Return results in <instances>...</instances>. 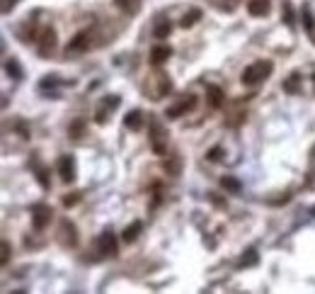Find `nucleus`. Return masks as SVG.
Instances as JSON below:
<instances>
[{"mask_svg":"<svg viewBox=\"0 0 315 294\" xmlns=\"http://www.w3.org/2000/svg\"><path fill=\"white\" fill-rule=\"evenodd\" d=\"M272 71H274V64L262 59V61H254V64H250V66L243 71L240 80H243V85H257V83L267 80V78L272 75Z\"/></svg>","mask_w":315,"mask_h":294,"instance_id":"1","label":"nucleus"},{"mask_svg":"<svg viewBox=\"0 0 315 294\" xmlns=\"http://www.w3.org/2000/svg\"><path fill=\"white\" fill-rule=\"evenodd\" d=\"M54 219V212H51V207H46V204H34L32 207V226L37 228V231H44L49 224Z\"/></svg>","mask_w":315,"mask_h":294,"instance_id":"2","label":"nucleus"},{"mask_svg":"<svg viewBox=\"0 0 315 294\" xmlns=\"http://www.w3.org/2000/svg\"><path fill=\"white\" fill-rule=\"evenodd\" d=\"M196 102H199V100H196V95H187V97H182L180 102L170 105L165 114H168L170 119H177V117H182V114H187V112H191V110L196 107Z\"/></svg>","mask_w":315,"mask_h":294,"instance_id":"3","label":"nucleus"},{"mask_svg":"<svg viewBox=\"0 0 315 294\" xmlns=\"http://www.w3.org/2000/svg\"><path fill=\"white\" fill-rule=\"evenodd\" d=\"M37 39H39V46H37V49H39V56H42V59H49L51 51L56 49V32H54L51 27H46V29L42 32V37H37Z\"/></svg>","mask_w":315,"mask_h":294,"instance_id":"4","label":"nucleus"},{"mask_svg":"<svg viewBox=\"0 0 315 294\" xmlns=\"http://www.w3.org/2000/svg\"><path fill=\"white\" fill-rule=\"evenodd\" d=\"M97 250H100V255H117V250H119V246H117V236L112 233V231H102L100 233V238H97Z\"/></svg>","mask_w":315,"mask_h":294,"instance_id":"5","label":"nucleus"},{"mask_svg":"<svg viewBox=\"0 0 315 294\" xmlns=\"http://www.w3.org/2000/svg\"><path fill=\"white\" fill-rule=\"evenodd\" d=\"M56 170H59V175H61L63 182H73L75 180V158L73 156H61L59 158V163H56Z\"/></svg>","mask_w":315,"mask_h":294,"instance_id":"6","label":"nucleus"},{"mask_svg":"<svg viewBox=\"0 0 315 294\" xmlns=\"http://www.w3.org/2000/svg\"><path fill=\"white\" fill-rule=\"evenodd\" d=\"M119 102H122V100H119L117 95H114V97H105V100L100 102V107H97V114H95V122H97V124H107V119L112 117L109 112H112L114 107H119Z\"/></svg>","mask_w":315,"mask_h":294,"instance_id":"7","label":"nucleus"},{"mask_svg":"<svg viewBox=\"0 0 315 294\" xmlns=\"http://www.w3.org/2000/svg\"><path fill=\"white\" fill-rule=\"evenodd\" d=\"M90 49V32H78L73 39H70V44L65 46V54L70 56V54H78V51H87Z\"/></svg>","mask_w":315,"mask_h":294,"instance_id":"8","label":"nucleus"},{"mask_svg":"<svg viewBox=\"0 0 315 294\" xmlns=\"http://www.w3.org/2000/svg\"><path fill=\"white\" fill-rule=\"evenodd\" d=\"M170 56H172V49H170V46H163V44H160V46H153V49H150V64H153V66H163Z\"/></svg>","mask_w":315,"mask_h":294,"instance_id":"9","label":"nucleus"},{"mask_svg":"<svg viewBox=\"0 0 315 294\" xmlns=\"http://www.w3.org/2000/svg\"><path fill=\"white\" fill-rule=\"evenodd\" d=\"M272 10V0H248V12L252 17H264Z\"/></svg>","mask_w":315,"mask_h":294,"instance_id":"10","label":"nucleus"},{"mask_svg":"<svg viewBox=\"0 0 315 294\" xmlns=\"http://www.w3.org/2000/svg\"><path fill=\"white\" fill-rule=\"evenodd\" d=\"M124 127L131 132H141L143 129V112L141 110H131L124 117Z\"/></svg>","mask_w":315,"mask_h":294,"instance_id":"11","label":"nucleus"},{"mask_svg":"<svg viewBox=\"0 0 315 294\" xmlns=\"http://www.w3.org/2000/svg\"><path fill=\"white\" fill-rule=\"evenodd\" d=\"M61 243L63 246H75L78 243V233H75V226L70 221L61 224Z\"/></svg>","mask_w":315,"mask_h":294,"instance_id":"12","label":"nucleus"},{"mask_svg":"<svg viewBox=\"0 0 315 294\" xmlns=\"http://www.w3.org/2000/svg\"><path fill=\"white\" fill-rule=\"evenodd\" d=\"M170 32H172V22L163 17V20H158V22H155L153 37H155V39H165V37H170Z\"/></svg>","mask_w":315,"mask_h":294,"instance_id":"13","label":"nucleus"},{"mask_svg":"<svg viewBox=\"0 0 315 294\" xmlns=\"http://www.w3.org/2000/svg\"><path fill=\"white\" fill-rule=\"evenodd\" d=\"M284 92L289 95H298L301 92V75L298 73H291L286 80H284Z\"/></svg>","mask_w":315,"mask_h":294,"instance_id":"14","label":"nucleus"},{"mask_svg":"<svg viewBox=\"0 0 315 294\" xmlns=\"http://www.w3.org/2000/svg\"><path fill=\"white\" fill-rule=\"evenodd\" d=\"M221 187H223L226 192H233V195H238V192L243 190L240 180H238V178H233V175H223V178H221Z\"/></svg>","mask_w":315,"mask_h":294,"instance_id":"15","label":"nucleus"},{"mask_svg":"<svg viewBox=\"0 0 315 294\" xmlns=\"http://www.w3.org/2000/svg\"><path fill=\"white\" fill-rule=\"evenodd\" d=\"M141 228H143V224L141 221H133L131 226H126L124 233H122V238H124L126 243H133L136 238H138V233H141Z\"/></svg>","mask_w":315,"mask_h":294,"instance_id":"16","label":"nucleus"},{"mask_svg":"<svg viewBox=\"0 0 315 294\" xmlns=\"http://www.w3.org/2000/svg\"><path fill=\"white\" fill-rule=\"evenodd\" d=\"M199 20H201V10H199V7H191L189 12H185V17H182V22H180V24H182L185 29H189V27H194Z\"/></svg>","mask_w":315,"mask_h":294,"instance_id":"17","label":"nucleus"},{"mask_svg":"<svg viewBox=\"0 0 315 294\" xmlns=\"http://www.w3.org/2000/svg\"><path fill=\"white\" fill-rule=\"evenodd\" d=\"M117 2V7L126 12V15H136L138 12V7H141V0H114Z\"/></svg>","mask_w":315,"mask_h":294,"instance_id":"18","label":"nucleus"},{"mask_svg":"<svg viewBox=\"0 0 315 294\" xmlns=\"http://www.w3.org/2000/svg\"><path fill=\"white\" fill-rule=\"evenodd\" d=\"M209 102H211V107H221V102H223V90L216 88V85H209Z\"/></svg>","mask_w":315,"mask_h":294,"instance_id":"19","label":"nucleus"},{"mask_svg":"<svg viewBox=\"0 0 315 294\" xmlns=\"http://www.w3.org/2000/svg\"><path fill=\"white\" fill-rule=\"evenodd\" d=\"M5 71H7V75H10V78H15V80H20V78L24 75V73H22V66H20L15 59L5 61Z\"/></svg>","mask_w":315,"mask_h":294,"instance_id":"20","label":"nucleus"},{"mask_svg":"<svg viewBox=\"0 0 315 294\" xmlns=\"http://www.w3.org/2000/svg\"><path fill=\"white\" fill-rule=\"evenodd\" d=\"M254 263H257V250L250 248V250L240 258V263H238V265H240V268H245V265H254Z\"/></svg>","mask_w":315,"mask_h":294,"instance_id":"21","label":"nucleus"},{"mask_svg":"<svg viewBox=\"0 0 315 294\" xmlns=\"http://www.w3.org/2000/svg\"><path fill=\"white\" fill-rule=\"evenodd\" d=\"M83 127H85V124H83L80 119H78V122H73V124L68 127V136H73V139H78V136L83 134Z\"/></svg>","mask_w":315,"mask_h":294,"instance_id":"22","label":"nucleus"},{"mask_svg":"<svg viewBox=\"0 0 315 294\" xmlns=\"http://www.w3.org/2000/svg\"><path fill=\"white\" fill-rule=\"evenodd\" d=\"M281 20H284V22H286L289 27H294V10H291V5H289V2L284 5V12H281Z\"/></svg>","mask_w":315,"mask_h":294,"instance_id":"23","label":"nucleus"},{"mask_svg":"<svg viewBox=\"0 0 315 294\" xmlns=\"http://www.w3.org/2000/svg\"><path fill=\"white\" fill-rule=\"evenodd\" d=\"M180 168H182V163H180V160H170V163H165V170H168L170 175H180Z\"/></svg>","mask_w":315,"mask_h":294,"instance_id":"24","label":"nucleus"},{"mask_svg":"<svg viewBox=\"0 0 315 294\" xmlns=\"http://www.w3.org/2000/svg\"><path fill=\"white\" fill-rule=\"evenodd\" d=\"M34 175H37V180L42 182V187H44V190H46V187H51V182H49V178H46V170H44V168H39Z\"/></svg>","mask_w":315,"mask_h":294,"instance_id":"25","label":"nucleus"},{"mask_svg":"<svg viewBox=\"0 0 315 294\" xmlns=\"http://www.w3.org/2000/svg\"><path fill=\"white\" fill-rule=\"evenodd\" d=\"M0 248H2V265H7V263H10V243H7V241H2V246H0Z\"/></svg>","mask_w":315,"mask_h":294,"instance_id":"26","label":"nucleus"},{"mask_svg":"<svg viewBox=\"0 0 315 294\" xmlns=\"http://www.w3.org/2000/svg\"><path fill=\"white\" fill-rule=\"evenodd\" d=\"M78 200H80V195H68V197H63V204L73 207V204H78Z\"/></svg>","mask_w":315,"mask_h":294,"instance_id":"27","label":"nucleus"},{"mask_svg":"<svg viewBox=\"0 0 315 294\" xmlns=\"http://www.w3.org/2000/svg\"><path fill=\"white\" fill-rule=\"evenodd\" d=\"M303 24H306L308 29H313V17H311V12H308V10L303 12Z\"/></svg>","mask_w":315,"mask_h":294,"instance_id":"28","label":"nucleus"},{"mask_svg":"<svg viewBox=\"0 0 315 294\" xmlns=\"http://www.w3.org/2000/svg\"><path fill=\"white\" fill-rule=\"evenodd\" d=\"M218 158H221V148L218 146L211 148V151H209V160H218Z\"/></svg>","mask_w":315,"mask_h":294,"instance_id":"29","label":"nucleus"},{"mask_svg":"<svg viewBox=\"0 0 315 294\" xmlns=\"http://www.w3.org/2000/svg\"><path fill=\"white\" fill-rule=\"evenodd\" d=\"M15 2H17V0H7V2H5V10H7L10 5H15Z\"/></svg>","mask_w":315,"mask_h":294,"instance_id":"30","label":"nucleus"},{"mask_svg":"<svg viewBox=\"0 0 315 294\" xmlns=\"http://www.w3.org/2000/svg\"><path fill=\"white\" fill-rule=\"evenodd\" d=\"M313 80H315V73H313Z\"/></svg>","mask_w":315,"mask_h":294,"instance_id":"31","label":"nucleus"}]
</instances>
